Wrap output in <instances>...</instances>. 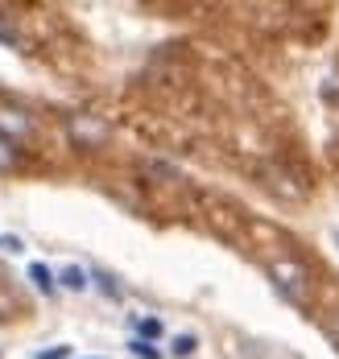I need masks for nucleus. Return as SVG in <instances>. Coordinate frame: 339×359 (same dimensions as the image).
Segmentation results:
<instances>
[{"label": "nucleus", "mask_w": 339, "mask_h": 359, "mask_svg": "<svg viewBox=\"0 0 339 359\" xmlns=\"http://www.w3.org/2000/svg\"><path fill=\"white\" fill-rule=\"evenodd\" d=\"M269 277H273V285L281 289L294 306H306V302H310V273H306L302 260H294V256L269 260Z\"/></svg>", "instance_id": "f257e3e1"}, {"label": "nucleus", "mask_w": 339, "mask_h": 359, "mask_svg": "<svg viewBox=\"0 0 339 359\" xmlns=\"http://www.w3.org/2000/svg\"><path fill=\"white\" fill-rule=\"evenodd\" d=\"M71 137L79 144H87V149H100V144L108 141V128L95 116H71Z\"/></svg>", "instance_id": "f03ea898"}, {"label": "nucleus", "mask_w": 339, "mask_h": 359, "mask_svg": "<svg viewBox=\"0 0 339 359\" xmlns=\"http://www.w3.org/2000/svg\"><path fill=\"white\" fill-rule=\"evenodd\" d=\"M29 133H34V120H29L25 111H21V108H8V104L0 108V137H4V141L17 144L21 137H29Z\"/></svg>", "instance_id": "7ed1b4c3"}, {"label": "nucleus", "mask_w": 339, "mask_h": 359, "mask_svg": "<svg viewBox=\"0 0 339 359\" xmlns=\"http://www.w3.org/2000/svg\"><path fill=\"white\" fill-rule=\"evenodd\" d=\"M17 165H21V149L0 137V174H8V170H17Z\"/></svg>", "instance_id": "20e7f679"}, {"label": "nucleus", "mask_w": 339, "mask_h": 359, "mask_svg": "<svg viewBox=\"0 0 339 359\" xmlns=\"http://www.w3.org/2000/svg\"><path fill=\"white\" fill-rule=\"evenodd\" d=\"M29 281H34L38 293H54V273L46 264H29Z\"/></svg>", "instance_id": "39448f33"}, {"label": "nucleus", "mask_w": 339, "mask_h": 359, "mask_svg": "<svg viewBox=\"0 0 339 359\" xmlns=\"http://www.w3.org/2000/svg\"><path fill=\"white\" fill-rule=\"evenodd\" d=\"M58 281H62L67 289H75V293H83V289H87V273H83L79 264H71V269H62V277H58Z\"/></svg>", "instance_id": "423d86ee"}, {"label": "nucleus", "mask_w": 339, "mask_h": 359, "mask_svg": "<svg viewBox=\"0 0 339 359\" xmlns=\"http://www.w3.org/2000/svg\"><path fill=\"white\" fill-rule=\"evenodd\" d=\"M137 330L145 343H153V339H161V318H137Z\"/></svg>", "instance_id": "0eeeda50"}, {"label": "nucleus", "mask_w": 339, "mask_h": 359, "mask_svg": "<svg viewBox=\"0 0 339 359\" xmlns=\"http://www.w3.org/2000/svg\"><path fill=\"white\" fill-rule=\"evenodd\" d=\"M128 351H133L137 359H161V351H157L153 343H145V339H133V343H128Z\"/></svg>", "instance_id": "6e6552de"}, {"label": "nucleus", "mask_w": 339, "mask_h": 359, "mask_svg": "<svg viewBox=\"0 0 339 359\" xmlns=\"http://www.w3.org/2000/svg\"><path fill=\"white\" fill-rule=\"evenodd\" d=\"M194 347H199V339H194V334H178V339H174V355H178V359L194 355Z\"/></svg>", "instance_id": "1a4fd4ad"}, {"label": "nucleus", "mask_w": 339, "mask_h": 359, "mask_svg": "<svg viewBox=\"0 0 339 359\" xmlns=\"http://www.w3.org/2000/svg\"><path fill=\"white\" fill-rule=\"evenodd\" d=\"M38 359H71V347H46Z\"/></svg>", "instance_id": "9d476101"}, {"label": "nucleus", "mask_w": 339, "mask_h": 359, "mask_svg": "<svg viewBox=\"0 0 339 359\" xmlns=\"http://www.w3.org/2000/svg\"><path fill=\"white\" fill-rule=\"evenodd\" d=\"M0 46H17V34L13 29H0Z\"/></svg>", "instance_id": "9b49d317"}, {"label": "nucleus", "mask_w": 339, "mask_h": 359, "mask_svg": "<svg viewBox=\"0 0 339 359\" xmlns=\"http://www.w3.org/2000/svg\"><path fill=\"white\" fill-rule=\"evenodd\" d=\"M327 330H331V339H335V347H339V318H335L331 326H327Z\"/></svg>", "instance_id": "f8f14e48"}]
</instances>
